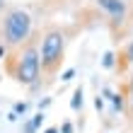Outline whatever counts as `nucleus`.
<instances>
[{
	"label": "nucleus",
	"mask_w": 133,
	"mask_h": 133,
	"mask_svg": "<svg viewBox=\"0 0 133 133\" xmlns=\"http://www.w3.org/2000/svg\"><path fill=\"white\" fill-rule=\"evenodd\" d=\"M44 133H61V131H58V128H56V126H51V128H46V131H44Z\"/></svg>",
	"instance_id": "nucleus-14"
},
{
	"label": "nucleus",
	"mask_w": 133,
	"mask_h": 133,
	"mask_svg": "<svg viewBox=\"0 0 133 133\" xmlns=\"http://www.w3.org/2000/svg\"><path fill=\"white\" fill-rule=\"evenodd\" d=\"M73 77H75V68H68L65 73L61 75V80H63V82H68V80H73Z\"/></svg>",
	"instance_id": "nucleus-11"
},
{
	"label": "nucleus",
	"mask_w": 133,
	"mask_h": 133,
	"mask_svg": "<svg viewBox=\"0 0 133 133\" xmlns=\"http://www.w3.org/2000/svg\"><path fill=\"white\" fill-rule=\"evenodd\" d=\"M65 29L58 24H49L44 32H39V61H41V75L46 82L61 73V65L65 61Z\"/></svg>",
	"instance_id": "nucleus-2"
},
{
	"label": "nucleus",
	"mask_w": 133,
	"mask_h": 133,
	"mask_svg": "<svg viewBox=\"0 0 133 133\" xmlns=\"http://www.w3.org/2000/svg\"><path fill=\"white\" fill-rule=\"evenodd\" d=\"M123 95H126V111L133 119V75H131V80L126 82V87H123Z\"/></svg>",
	"instance_id": "nucleus-6"
},
{
	"label": "nucleus",
	"mask_w": 133,
	"mask_h": 133,
	"mask_svg": "<svg viewBox=\"0 0 133 133\" xmlns=\"http://www.w3.org/2000/svg\"><path fill=\"white\" fill-rule=\"evenodd\" d=\"M95 5L109 17L114 27H121L128 17V3L126 0H95Z\"/></svg>",
	"instance_id": "nucleus-4"
},
{
	"label": "nucleus",
	"mask_w": 133,
	"mask_h": 133,
	"mask_svg": "<svg viewBox=\"0 0 133 133\" xmlns=\"http://www.w3.org/2000/svg\"><path fill=\"white\" fill-rule=\"evenodd\" d=\"M111 102H114V109H116V111H123V109H126V95H123V92L111 95Z\"/></svg>",
	"instance_id": "nucleus-8"
},
{
	"label": "nucleus",
	"mask_w": 133,
	"mask_h": 133,
	"mask_svg": "<svg viewBox=\"0 0 133 133\" xmlns=\"http://www.w3.org/2000/svg\"><path fill=\"white\" fill-rule=\"evenodd\" d=\"M70 107H73L75 111H77V109H82V87H77V90L73 92V99H70Z\"/></svg>",
	"instance_id": "nucleus-9"
},
{
	"label": "nucleus",
	"mask_w": 133,
	"mask_h": 133,
	"mask_svg": "<svg viewBox=\"0 0 133 133\" xmlns=\"http://www.w3.org/2000/svg\"><path fill=\"white\" fill-rule=\"evenodd\" d=\"M3 7H5V0H0V12H3Z\"/></svg>",
	"instance_id": "nucleus-15"
},
{
	"label": "nucleus",
	"mask_w": 133,
	"mask_h": 133,
	"mask_svg": "<svg viewBox=\"0 0 133 133\" xmlns=\"http://www.w3.org/2000/svg\"><path fill=\"white\" fill-rule=\"evenodd\" d=\"M58 131H61V133H73V123H70V121H65V123H63V126H61Z\"/></svg>",
	"instance_id": "nucleus-13"
},
{
	"label": "nucleus",
	"mask_w": 133,
	"mask_h": 133,
	"mask_svg": "<svg viewBox=\"0 0 133 133\" xmlns=\"http://www.w3.org/2000/svg\"><path fill=\"white\" fill-rule=\"evenodd\" d=\"M34 34V19L22 7H7L0 15V41L7 49H17Z\"/></svg>",
	"instance_id": "nucleus-3"
},
{
	"label": "nucleus",
	"mask_w": 133,
	"mask_h": 133,
	"mask_svg": "<svg viewBox=\"0 0 133 133\" xmlns=\"http://www.w3.org/2000/svg\"><path fill=\"white\" fill-rule=\"evenodd\" d=\"M41 123H44V114L39 111V114H34L32 119H29V121L24 123V133H36V131H39V126H41Z\"/></svg>",
	"instance_id": "nucleus-7"
},
{
	"label": "nucleus",
	"mask_w": 133,
	"mask_h": 133,
	"mask_svg": "<svg viewBox=\"0 0 133 133\" xmlns=\"http://www.w3.org/2000/svg\"><path fill=\"white\" fill-rule=\"evenodd\" d=\"M126 65H131V68H133V41H128V44L121 49L119 61H116V70H123Z\"/></svg>",
	"instance_id": "nucleus-5"
},
{
	"label": "nucleus",
	"mask_w": 133,
	"mask_h": 133,
	"mask_svg": "<svg viewBox=\"0 0 133 133\" xmlns=\"http://www.w3.org/2000/svg\"><path fill=\"white\" fill-rule=\"evenodd\" d=\"M116 56H114V51H107L104 53V58H102V65H104V68H114L116 65V61H114Z\"/></svg>",
	"instance_id": "nucleus-10"
},
{
	"label": "nucleus",
	"mask_w": 133,
	"mask_h": 133,
	"mask_svg": "<svg viewBox=\"0 0 133 133\" xmlns=\"http://www.w3.org/2000/svg\"><path fill=\"white\" fill-rule=\"evenodd\" d=\"M24 111H27V102H17V104H15V116L24 114Z\"/></svg>",
	"instance_id": "nucleus-12"
},
{
	"label": "nucleus",
	"mask_w": 133,
	"mask_h": 133,
	"mask_svg": "<svg viewBox=\"0 0 133 133\" xmlns=\"http://www.w3.org/2000/svg\"><path fill=\"white\" fill-rule=\"evenodd\" d=\"M7 77H12L22 87H36L41 80V61H39V34H32L22 46L7 49L3 58Z\"/></svg>",
	"instance_id": "nucleus-1"
}]
</instances>
